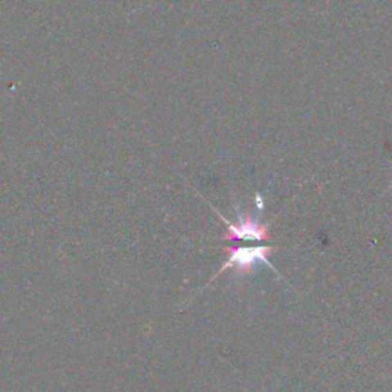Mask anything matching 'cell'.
<instances>
[{"instance_id": "obj_2", "label": "cell", "mask_w": 392, "mask_h": 392, "mask_svg": "<svg viewBox=\"0 0 392 392\" xmlns=\"http://www.w3.org/2000/svg\"><path fill=\"white\" fill-rule=\"evenodd\" d=\"M215 210V209H213ZM218 216L224 221L227 225V233L223 236L225 241H267L270 239V224H261L258 219H254L250 213H241L236 205L238 212V223L233 224L229 219H225L218 210Z\"/></svg>"}, {"instance_id": "obj_1", "label": "cell", "mask_w": 392, "mask_h": 392, "mask_svg": "<svg viewBox=\"0 0 392 392\" xmlns=\"http://www.w3.org/2000/svg\"><path fill=\"white\" fill-rule=\"evenodd\" d=\"M224 250L229 253V259L221 267L219 272L215 274L218 277L221 273H224L225 270L233 268L236 276H245L253 272L256 263H265L273 272L277 273V270L272 265L268 256L274 252V247L272 245H256V247H227Z\"/></svg>"}]
</instances>
